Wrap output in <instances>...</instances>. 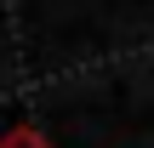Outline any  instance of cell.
Wrapping results in <instances>:
<instances>
[{"label": "cell", "mask_w": 154, "mask_h": 148, "mask_svg": "<svg viewBox=\"0 0 154 148\" xmlns=\"http://www.w3.org/2000/svg\"><path fill=\"white\" fill-rule=\"evenodd\" d=\"M0 148H51V137L34 131V125H11V131L0 137Z\"/></svg>", "instance_id": "cell-1"}]
</instances>
